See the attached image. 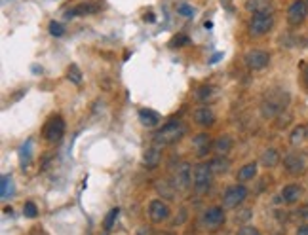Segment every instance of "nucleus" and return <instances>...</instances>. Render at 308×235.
Wrapping results in <instances>:
<instances>
[{
    "label": "nucleus",
    "mask_w": 308,
    "mask_h": 235,
    "mask_svg": "<svg viewBox=\"0 0 308 235\" xmlns=\"http://www.w3.org/2000/svg\"><path fill=\"white\" fill-rule=\"evenodd\" d=\"M183 135H185L183 124H181V122H170V124H166L164 127L154 135V142H156L158 146H168V144L177 142Z\"/></svg>",
    "instance_id": "nucleus-1"
},
{
    "label": "nucleus",
    "mask_w": 308,
    "mask_h": 235,
    "mask_svg": "<svg viewBox=\"0 0 308 235\" xmlns=\"http://www.w3.org/2000/svg\"><path fill=\"white\" fill-rule=\"evenodd\" d=\"M287 101H289V95L282 93V91H274L270 95H266L263 103V116L264 118H274L278 116L284 108H286Z\"/></svg>",
    "instance_id": "nucleus-2"
},
{
    "label": "nucleus",
    "mask_w": 308,
    "mask_h": 235,
    "mask_svg": "<svg viewBox=\"0 0 308 235\" xmlns=\"http://www.w3.org/2000/svg\"><path fill=\"white\" fill-rule=\"evenodd\" d=\"M211 176H213V169L211 165H205V163H200L198 167L194 169L192 174V186L198 193H204L209 190V184H211Z\"/></svg>",
    "instance_id": "nucleus-3"
},
{
    "label": "nucleus",
    "mask_w": 308,
    "mask_h": 235,
    "mask_svg": "<svg viewBox=\"0 0 308 235\" xmlns=\"http://www.w3.org/2000/svg\"><path fill=\"white\" fill-rule=\"evenodd\" d=\"M65 135V122L61 116H51L44 127V139L48 142H59Z\"/></svg>",
    "instance_id": "nucleus-4"
},
{
    "label": "nucleus",
    "mask_w": 308,
    "mask_h": 235,
    "mask_svg": "<svg viewBox=\"0 0 308 235\" xmlns=\"http://www.w3.org/2000/svg\"><path fill=\"white\" fill-rule=\"evenodd\" d=\"M274 25V16L272 14H255L249 23V32L253 36H264Z\"/></svg>",
    "instance_id": "nucleus-5"
},
{
    "label": "nucleus",
    "mask_w": 308,
    "mask_h": 235,
    "mask_svg": "<svg viewBox=\"0 0 308 235\" xmlns=\"http://www.w3.org/2000/svg\"><path fill=\"white\" fill-rule=\"evenodd\" d=\"M245 197H247V190H245V186L236 184V186H230V188L224 192V195H222V203H224V207L234 209V207L242 205L243 201H245Z\"/></svg>",
    "instance_id": "nucleus-6"
},
{
    "label": "nucleus",
    "mask_w": 308,
    "mask_h": 235,
    "mask_svg": "<svg viewBox=\"0 0 308 235\" xmlns=\"http://www.w3.org/2000/svg\"><path fill=\"white\" fill-rule=\"evenodd\" d=\"M171 186L175 190H187L190 186V167L188 163H179L171 172Z\"/></svg>",
    "instance_id": "nucleus-7"
},
{
    "label": "nucleus",
    "mask_w": 308,
    "mask_h": 235,
    "mask_svg": "<svg viewBox=\"0 0 308 235\" xmlns=\"http://www.w3.org/2000/svg\"><path fill=\"white\" fill-rule=\"evenodd\" d=\"M307 14H308V4L305 0H295L289 10H287V21L289 25L293 27H299L301 23L307 19Z\"/></svg>",
    "instance_id": "nucleus-8"
},
{
    "label": "nucleus",
    "mask_w": 308,
    "mask_h": 235,
    "mask_svg": "<svg viewBox=\"0 0 308 235\" xmlns=\"http://www.w3.org/2000/svg\"><path fill=\"white\" fill-rule=\"evenodd\" d=\"M245 64L251 68V70H261L266 64L270 63V55L263 51V49H251L245 53Z\"/></svg>",
    "instance_id": "nucleus-9"
},
{
    "label": "nucleus",
    "mask_w": 308,
    "mask_h": 235,
    "mask_svg": "<svg viewBox=\"0 0 308 235\" xmlns=\"http://www.w3.org/2000/svg\"><path fill=\"white\" fill-rule=\"evenodd\" d=\"M284 167H286V171L289 172V174H293V176H299V174H303V172L307 171L305 157L299 156V154H289V156H286Z\"/></svg>",
    "instance_id": "nucleus-10"
},
{
    "label": "nucleus",
    "mask_w": 308,
    "mask_h": 235,
    "mask_svg": "<svg viewBox=\"0 0 308 235\" xmlns=\"http://www.w3.org/2000/svg\"><path fill=\"white\" fill-rule=\"evenodd\" d=\"M149 216H151L153 222L160 224V222L170 218V207L162 199H154V201L149 203Z\"/></svg>",
    "instance_id": "nucleus-11"
},
{
    "label": "nucleus",
    "mask_w": 308,
    "mask_h": 235,
    "mask_svg": "<svg viewBox=\"0 0 308 235\" xmlns=\"http://www.w3.org/2000/svg\"><path fill=\"white\" fill-rule=\"evenodd\" d=\"M222 222H224V213H222L221 207H211L202 216V224L209 230H217Z\"/></svg>",
    "instance_id": "nucleus-12"
},
{
    "label": "nucleus",
    "mask_w": 308,
    "mask_h": 235,
    "mask_svg": "<svg viewBox=\"0 0 308 235\" xmlns=\"http://www.w3.org/2000/svg\"><path fill=\"white\" fill-rule=\"evenodd\" d=\"M97 10H99L97 4H78V6L67 10L65 17L67 19H72V17H80V16H89V14L97 12Z\"/></svg>",
    "instance_id": "nucleus-13"
},
{
    "label": "nucleus",
    "mask_w": 308,
    "mask_h": 235,
    "mask_svg": "<svg viewBox=\"0 0 308 235\" xmlns=\"http://www.w3.org/2000/svg\"><path fill=\"white\" fill-rule=\"evenodd\" d=\"M139 122L145 127H156L160 124V114L151 108H143V110H139Z\"/></svg>",
    "instance_id": "nucleus-14"
},
{
    "label": "nucleus",
    "mask_w": 308,
    "mask_h": 235,
    "mask_svg": "<svg viewBox=\"0 0 308 235\" xmlns=\"http://www.w3.org/2000/svg\"><path fill=\"white\" fill-rule=\"evenodd\" d=\"M245 8L253 14H272V0H247Z\"/></svg>",
    "instance_id": "nucleus-15"
},
{
    "label": "nucleus",
    "mask_w": 308,
    "mask_h": 235,
    "mask_svg": "<svg viewBox=\"0 0 308 235\" xmlns=\"http://www.w3.org/2000/svg\"><path fill=\"white\" fill-rule=\"evenodd\" d=\"M303 197V188L297 184H289L282 190V201L284 203H297Z\"/></svg>",
    "instance_id": "nucleus-16"
},
{
    "label": "nucleus",
    "mask_w": 308,
    "mask_h": 235,
    "mask_svg": "<svg viewBox=\"0 0 308 235\" xmlns=\"http://www.w3.org/2000/svg\"><path fill=\"white\" fill-rule=\"evenodd\" d=\"M160 159H162V152H160V148H158V144L153 146V148H149L145 154H143V163H145V167H149V169L158 167Z\"/></svg>",
    "instance_id": "nucleus-17"
},
{
    "label": "nucleus",
    "mask_w": 308,
    "mask_h": 235,
    "mask_svg": "<svg viewBox=\"0 0 308 235\" xmlns=\"http://www.w3.org/2000/svg\"><path fill=\"white\" fill-rule=\"evenodd\" d=\"M194 120H196V124H200V125H211L215 122V114L211 112L209 107H200L194 112Z\"/></svg>",
    "instance_id": "nucleus-18"
},
{
    "label": "nucleus",
    "mask_w": 308,
    "mask_h": 235,
    "mask_svg": "<svg viewBox=\"0 0 308 235\" xmlns=\"http://www.w3.org/2000/svg\"><path fill=\"white\" fill-rule=\"evenodd\" d=\"M192 146H194V150H196V154H198V156H205V154H207V150L211 148V139H209V135L200 133L198 137H194Z\"/></svg>",
    "instance_id": "nucleus-19"
},
{
    "label": "nucleus",
    "mask_w": 308,
    "mask_h": 235,
    "mask_svg": "<svg viewBox=\"0 0 308 235\" xmlns=\"http://www.w3.org/2000/svg\"><path fill=\"white\" fill-rule=\"evenodd\" d=\"M232 148V139L228 137V135H222L219 137L215 142H213V150L217 152V156H224V154H228Z\"/></svg>",
    "instance_id": "nucleus-20"
},
{
    "label": "nucleus",
    "mask_w": 308,
    "mask_h": 235,
    "mask_svg": "<svg viewBox=\"0 0 308 235\" xmlns=\"http://www.w3.org/2000/svg\"><path fill=\"white\" fill-rule=\"evenodd\" d=\"M14 195V180L10 174H4L2 180H0V197L2 199H8Z\"/></svg>",
    "instance_id": "nucleus-21"
},
{
    "label": "nucleus",
    "mask_w": 308,
    "mask_h": 235,
    "mask_svg": "<svg viewBox=\"0 0 308 235\" xmlns=\"http://www.w3.org/2000/svg\"><path fill=\"white\" fill-rule=\"evenodd\" d=\"M31 157H33V141H27L19 148V163H21L23 169L31 163Z\"/></svg>",
    "instance_id": "nucleus-22"
},
{
    "label": "nucleus",
    "mask_w": 308,
    "mask_h": 235,
    "mask_svg": "<svg viewBox=\"0 0 308 235\" xmlns=\"http://www.w3.org/2000/svg\"><path fill=\"white\" fill-rule=\"evenodd\" d=\"M307 127H303V125H297V127L291 131V137H289V142L293 144V146H301L303 142H305V139H307Z\"/></svg>",
    "instance_id": "nucleus-23"
},
{
    "label": "nucleus",
    "mask_w": 308,
    "mask_h": 235,
    "mask_svg": "<svg viewBox=\"0 0 308 235\" xmlns=\"http://www.w3.org/2000/svg\"><path fill=\"white\" fill-rule=\"evenodd\" d=\"M278 161H280V156H278V152L274 148L266 150L263 154V157H261V163H263L264 167H274Z\"/></svg>",
    "instance_id": "nucleus-24"
},
{
    "label": "nucleus",
    "mask_w": 308,
    "mask_h": 235,
    "mask_svg": "<svg viewBox=\"0 0 308 235\" xmlns=\"http://www.w3.org/2000/svg\"><path fill=\"white\" fill-rule=\"evenodd\" d=\"M257 174V163H247L238 171V180H251Z\"/></svg>",
    "instance_id": "nucleus-25"
},
{
    "label": "nucleus",
    "mask_w": 308,
    "mask_h": 235,
    "mask_svg": "<svg viewBox=\"0 0 308 235\" xmlns=\"http://www.w3.org/2000/svg\"><path fill=\"white\" fill-rule=\"evenodd\" d=\"M67 78L72 82V84H82V72H80V68L76 66V64H70L68 66V70H67Z\"/></svg>",
    "instance_id": "nucleus-26"
},
{
    "label": "nucleus",
    "mask_w": 308,
    "mask_h": 235,
    "mask_svg": "<svg viewBox=\"0 0 308 235\" xmlns=\"http://www.w3.org/2000/svg\"><path fill=\"white\" fill-rule=\"evenodd\" d=\"M209 165H211L213 172H226L228 171V165H230V163H228V159H222V156H219V157H217V159H213Z\"/></svg>",
    "instance_id": "nucleus-27"
},
{
    "label": "nucleus",
    "mask_w": 308,
    "mask_h": 235,
    "mask_svg": "<svg viewBox=\"0 0 308 235\" xmlns=\"http://www.w3.org/2000/svg\"><path fill=\"white\" fill-rule=\"evenodd\" d=\"M118 214H120V209L116 207V209H110L109 214H107V218H105V222H103V228L109 232L110 228L114 226V222H116V218H118Z\"/></svg>",
    "instance_id": "nucleus-28"
},
{
    "label": "nucleus",
    "mask_w": 308,
    "mask_h": 235,
    "mask_svg": "<svg viewBox=\"0 0 308 235\" xmlns=\"http://www.w3.org/2000/svg\"><path fill=\"white\" fill-rule=\"evenodd\" d=\"M23 214H25L27 218H34V216L38 214V209H36V205H34L33 201H27V203L23 205Z\"/></svg>",
    "instance_id": "nucleus-29"
},
{
    "label": "nucleus",
    "mask_w": 308,
    "mask_h": 235,
    "mask_svg": "<svg viewBox=\"0 0 308 235\" xmlns=\"http://www.w3.org/2000/svg\"><path fill=\"white\" fill-rule=\"evenodd\" d=\"M211 95H213V87L209 86H202L198 89V93H196V97H198L200 101H207Z\"/></svg>",
    "instance_id": "nucleus-30"
},
{
    "label": "nucleus",
    "mask_w": 308,
    "mask_h": 235,
    "mask_svg": "<svg viewBox=\"0 0 308 235\" xmlns=\"http://www.w3.org/2000/svg\"><path fill=\"white\" fill-rule=\"evenodd\" d=\"M63 32H65V29H63L61 23H57V21L50 23V34H51V36H63Z\"/></svg>",
    "instance_id": "nucleus-31"
},
{
    "label": "nucleus",
    "mask_w": 308,
    "mask_h": 235,
    "mask_svg": "<svg viewBox=\"0 0 308 235\" xmlns=\"http://www.w3.org/2000/svg\"><path fill=\"white\" fill-rule=\"evenodd\" d=\"M177 12H179L181 16H185V17H192V14H194L192 6H188V4H179V6H177Z\"/></svg>",
    "instance_id": "nucleus-32"
},
{
    "label": "nucleus",
    "mask_w": 308,
    "mask_h": 235,
    "mask_svg": "<svg viewBox=\"0 0 308 235\" xmlns=\"http://www.w3.org/2000/svg\"><path fill=\"white\" fill-rule=\"evenodd\" d=\"M187 44H188V38L185 34H179L171 40V47H181V46H187Z\"/></svg>",
    "instance_id": "nucleus-33"
},
{
    "label": "nucleus",
    "mask_w": 308,
    "mask_h": 235,
    "mask_svg": "<svg viewBox=\"0 0 308 235\" xmlns=\"http://www.w3.org/2000/svg\"><path fill=\"white\" fill-rule=\"evenodd\" d=\"M238 235H261V234H259V230L253 228V226H243L242 230L238 232Z\"/></svg>",
    "instance_id": "nucleus-34"
},
{
    "label": "nucleus",
    "mask_w": 308,
    "mask_h": 235,
    "mask_svg": "<svg viewBox=\"0 0 308 235\" xmlns=\"http://www.w3.org/2000/svg\"><path fill=\"white\" fill-rule=\"evenodd\" d=\"M297 235H308V226H301L297 230Z\"/></svg>",
    "instance_id": "nucleus-35"
},
{
    "label": "nucleus",
    "mask_w": 308,
    "mask_h": 235,
    "mask_svg": "<svg viewBox=\"0 0 308 235\" xmlns=\"http://www.w3.org/2000/svg\"><path fill=\"white\" fill-rule=\"evenodd\" d=\"M145 21L153 23L154 21V14H145Z\"/></svg>",
    "instance_id": "nucleus-36"
},
{
    "label": "nucleus",
    "mask_w": 308,
    "mask_h": 235,
    "mask_svg": "<svg viewBox=\"0 0 308 235\" xmlns=\"http://www.w3.org/2000/svg\"><path fill=\"white\" fill-rule=\"evenodd\" d=\"M305 82H307V86H308V66H307V70H305Z\"/></svg>",
    "instance_id": "nucleus-37"
},
{
    "label": "nucleus",
    "mask_w": 308,
    "mask_h": 235,
    "mask_svg": "<svg viewBox=\"0 0 308 235\" xmlns=\"http://www.w3.org/2000/svg\"><path fill=\"white\" fill-rule=\"evenodd\" d=\"M307 4H308V0H307Z\"/></svg>",
    "instance_id": "nucleus-38"
}]
</instances>
